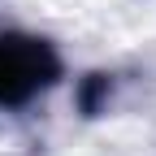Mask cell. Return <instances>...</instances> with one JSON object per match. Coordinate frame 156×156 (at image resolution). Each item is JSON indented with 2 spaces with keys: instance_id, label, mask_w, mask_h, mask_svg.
Segmentation results:
<instances>
[{
  "instance_id": "1",
  "label": "cell",
  "mask_w": 156,
  "mask_h": 156,
  "mask_svg": "<svg viewBox=\"0 0 156 156\" xmlns=\"http://www.w3.org/2000/svg\"><path fill=\"white\" fill-rule=\"evenodd\" d=\"M52 52L35 39H0V100H26L52 78Z\"/></svg>"
}]
</instances>
